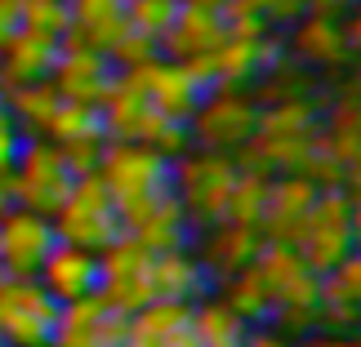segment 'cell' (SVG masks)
<instances>
[{
    "label": "cell",
    "mask_w": 361,
    "mask_h": 347,
    "mask_svg": "<svg viewBox=\"0 0 361 347\" xmlns=\"http://www.w3.org/2000/svg\"><path fill=\"white\" fill-rule=\"evenodd\" d=\"M94 174L103 178L107 196L116 201L125 236L157 245V249H178V245L197 241L183 205L174 196V156H165L157 147H143V143L107 138Z\"/></svg>",
    "instance_id": "1"
},
{
    "label": "cell",
    "mask_w": 361,
    "mask_h": 347,
    "mask_svg": "<svg viewBox=\"0 0 361 347\" xmlns=\"http://www.w3.org/2000/svg\"><path fill=\"white\" fill-rule=\"evenodd\" d=\"M99 267H103L99 294L125 316L138 308H152V303H197L214 289L201 258L192 254V245L157 249L125 232L99 254Z\"/></svg>",
    "instance_id": "2"
},
{
    "label": "cell",
    "mask_w": 361,
    "mask_h": 347,
    "mask_svg": "<svg viewBox=\"0 0 361 347\" xmlns=\"http://www.w3.org/2000/svg\"><path fill=\"white\" fill-rule=\"evenodd\" d=\"M250 267L259 276L272 325L295 329V334L317 325V312H322V276L295 249L281 245V241H263V249L250 258Z\"/></svg>",
    "instance_id": "3"
},
{
    "label": "cell",
    "mask_w": 361,
    "mask_h": 347,
    "mask_svg": "<svg viewBox=\"0 0 361 347\" xmlns=\"http://www.w3.org/2000/svg\"><path fill=\"white\" fill-rule=\"evenodd\" d=\"M290 249H295L317 276L348 258L357 249V205H353V191L339 187V183L317 187L308 214L299 218L295 236H290Z\"/></svg>",
    "instance_id": "4"
},
{
    "label": "cell",
    "mask_w": 361,
    "mask_h": 347,
    "mask_svg": "<svg viewBox=\"0 0 361 347\" xmlns=\"http://www.w3.org/2000/svg\"><path fill=\"white\" fill-rule=\"evenodd\" d=\"M241 160H232L228 151H205L188 147L174 156V196L183 205L192 232H205L228 218V196L237 183Z\"/></svg>",
    "instance_id": "5"
},
{
    "label": "cell",
    "mask_w": 361,
    "mask_h": 347,
    "mask_svg": "<svg viewBox=\"0 0 361 347\" xmlns=\"http://www.w3.org/2000/svg\"><path fill=\"white\" fill-rule=\"evenodd\" d=\"M255 125H259V99L245 85H210L201 94L197 112L188 116V143L237 156L255 138Z\"/></svg>",
    "instance_id": "6"
},
{
    "label": "cell",
    "mask_w": 361,
    "mask_h": 347,
    "mask_svg": "<svg viewBox=\"0 0 361 347\" xmlns=\"http://www.w3.org/2000/svg\"><path fill=\"white\" fill-rule=\"evenodd\" d=\"M76 170L72 160H67L63 147H54L49 138H27L18 160H13V170L5 174V187L13 205H23V210H36V214H49L67 201V191L76 183Z\"/></svg>",
    "instance_id": "7"
},
{
    "label": "cell",
    "mask_w": 361,
    "mask_h": 347,
    "mask_svg": "<svg viewBox=\"0 0 361 347\" xmlns=\"http://www.w3.org/2000/svg\"><path fill=\"white\" fill-rule=\"evenodd\" d=\"M59 312L36 276H0V347H49Z\"/></svg>",
    "instance_id": "8"
},
{
    "label": "cell",
    "mask_w": 361,
    "mask_h": 347,
    "mask_svg": "<svg viewBox=\"0 0 361 347\" xmlns=\"http://www.w3.org/2000/svg\"><path fill=\"white\" fill-rule=\"evenodd\" d=\"M54 232H59V241L85 245V249H94V254H103V249L125 232L121 214H116V201L107 196L103 178L94 170L80 174L72 183V191H67V201L54 210Z\"/></svg>",
    "instance_id": "9"
},
{
    "label": "cell",
    "mask_w": 361,
    "mask_h": 347,
    "mask_svg": "<svg viewBox=\"0 0 361 347\" xmlns=\"http://www.w3.org/2000/svg\"><path fill=\"white\" fill-rule=\"evenodd\" d=\"M353 49H357V23L335 18L330 9H303L286 27V53L312 72H335L353 58Z\"/></svg>",
    "instance_id": "10"
},
{
    "label": "cell",
    "mask_w": 361,
    "mask_h": 347,
    "mask_svg": "<svg viewBox=\"0 0 361 347\" xmlns=\"http://www.w3.org/2000/svg\"><path fill=\"white\" fill-rule=\"evenodd\" d=\"M54 245H59V232L49 214L23 210V205H9L0 214V276H36Z\"/></svg>",
    "instance_id": "11"
},
{
    "label": "cell",
    "mask_w": 361,
    "mask_h": 347,
    "mask_svg": "<svg viewBox=\"0 0 361 347\" xmlns=\"http://www.w3.org/2000/svg\"><path fill=\"white\" fill-rule=\"evenodd\" d=\"M121 67L107 58L103 49H90V45H72V40H63L59 58L49 67V85L63 94V99L72 103H94L99 107L107 99V89L116 85Z\"/></svg>",
    "instance_id": "12"
},
{
    "label": "cell",
    "mask_w": 361,
    "mask_h": 347,
    "mask_svg": "<svg viewBox=\"0 0 361 347\" xmlns=\"http://www.w3.org/2000/svg\"><path fill=\"white\" fill-rule=\"evenodd\" d=\"M125 334H130V316L103 294H90L80 303H63L49 347H125Z\"/></svg>",
    "instance_id": "13"
},
{
    "label": "cell",
    "mask_w": 361,
    "mask_h": 347,
    "mask_svg": "<svg viewBox=\"0 0 361 347\" xmlns=\"http://www.w3.org/2000/svg\"><path fill=\"white\" fill-rule=\"evenodd\" d=\"M232 36L228 27V13L224 9H205V5H178V13L170 18V27L161 32L157 49L165 58H183V63H197V58H210V53Z\"/></svg>",
    "instance_id": "14"
},
{
    "label": "cell",
    "mask_w": 361,
    "mask_h": 347,
    "mask_svg": "<svg viewBox=\"0 0 361 347\" xmlns=\"http://www.w3.org/2000/svg\"><path fill=\"white\" fill-rule=\"evenodd\" d=\"M36 281L49 289L54 303H80L90 294H99V281H103V267H99V254L85 245H72V241H59L40 263Z\"/></svg>",
    "instance_id": "15"
},
{
    "label": "cell",
    "mask_w": 361,
    "mask_h": 347,
    "mask_svg": "<svg viewBox=\"0 0 361 347\" xmlns=\"http://www.w3.org/2000/svg\"><path fill=\"white\" fill-rule=\"evenodd\" d=\"M259 249H263V232L250 227V223H232V218L205 227L201 241H192V254L201 258V267H205V276H210L214 285L228 281L232 272H241Z\"/></svg>",
    "instance_id": "16"
},
{
    "label": "cell",
    "mask_w": 361,
    "mask_h": 347,
    "mask_svg": "<svg viewBox=\"0 0 361 347\" xmlns=\"http://www.w3.org/2000/svg\"><path fill=\"white\" fill-rule=\"evenodd\" d=\"M317 187H322V183H312L308 174H272L268 178V196H263V214H259L263 241L290 245V236H295L299 218L308 214Z\"/></svg>",
    "instance_id": "17"
},
{
    "label": "cell",
    "mask_w": 361,
    "mask_h": 347,
    "mask_svg": "<svg viewBox=\"0 0 361 347\" xmlns=\"http://www.w3.org/2000/svg\"><path fill=\"white\" fill-rule=\"evenodd\" d=\"M125 347H205L192 325V303H152L130 312Z\"/></svg>",
    "instance_id": "18"
},
{
    "label": "cell",
    "mask_w": 361,
    "mask_h": 347,
    "mask_svg": "<svg viewBox=\"0 0 361 347\" xmlns=\"http://www.w3.org/2000/svg\"><path fill=\"white\" fill-rule=\"evenodd\" d=\"M67 9H72V23L63 40L72 45L112 53V45L130 32V0H67Z\"/></svg>",
    "instance_id": "19"
},
{
    "label": "cell",
    "mask_w": 361,
    "mask_h": 347,
    "mask_svg": "<svg viewBox=\"0 0 361 347\" xmlns=\"http://www.w3.org/2000/svg\"><path fill=\"white\" fill-rule=\"evenodd\" d=\"M63 40L54 36H40V32H23L0 49V89H13V85H32V80H45L54 58H59Z\"/></svg>",
    "instance_id": "20"
},
{
    "label": "cell",
    "mask_w": 361,
    "mask_h": 347,
    "mask_svg": "<svg viewBox=\"0 0 361 347\" xmlns=\"http://www.w3.org/2000/svg\"><path fill=\"white\" fill-rule=\"evenodd\" d=\"M67 23H72L67 0H23V27H27V32L63 40L67 36Z\"/></svg>",
    "instance_id": "21"
},
{
    "label": "cell",
    "mask_w": 361,
    "mask_h": 347,
    "mask_svg": "<svg viewBox=\"0 0 361 347\" xmlns=\"http://www.w3.org/2000/svg\"><path fill=\"white\" fill-rule=\"evenodd\" d=\"M183 0H130V27L143 32L147 40H161V32L170 27Z\"/></svg>",
    "instance_id": "22"
},
{
    "label": "cell",
    "mask_w": 361,
    "mask_h": 347,
    "mask_svg": "<svg viewBox=\"0 0 361 347\" xmlns=\"http://www.w3.org/2000/svg\"><path fill=\"white\" fill-rule=\"evenodd\" d=\"M27 143V134H23V125L13 120V112L5 103H0V178H5L13 170V160H18V151Z\"/></svg>",
    "instance_id": "23"
},
{
    "label": "cell",
    "mask_w": 361,
    "mask_h": 347,
    "mask_svg": "<svg viewBox=\"0 0 361 347\" xmlns=\"http://www.w3.org/2000/svg\"><path fill=\"white\" fill-rule=\"evenodd\" d=\"M23 32V0H0V49Z\"/></svg>",
    "instance_id": "24"
},
{
    "label": "cell",
    "mask_w": 361,
    "mask_h": 347,
    "mask_svg": "<svg viewBox=\"0 0 361 347\" xmlns=\"http://www.w3.org/2000/svg\"><path fill=\"white\" fill-rule=\"evenodd\" d=\"M303 347H357L353 339H339V334H312Z\"/></svg>",
    "instance_id": "25"
},
{
    "label": "cell",
    "mask_w": 361,
    "mask_h": 347,
    "mask_svg": "<svg viewBox=\"0 0 361 347\" xmlns=\"http://www.w3.org/2000/svg\"><path fill=\"white\" fill-rule=\"evenodd\" d=\"M348 5H353V0H303V9H330V13H339Z\"/></svg>",
    "instance_id": "26"
},
{
    "label": "cell",
    "mask_w": 361,
    "mask_h": 347,
    "mask_svg": "<svg viewBox=\"0 0 361 347\" xmlns=\"http://www.w3.org/2000/svg\"><path fill=\"white\" fill-rule=\"evenodd\" d=\"M188 5H205V9H228L232 0H188Z\"/></svg>",
    "instance_id": "27"
}]
</instances>
